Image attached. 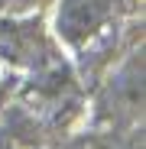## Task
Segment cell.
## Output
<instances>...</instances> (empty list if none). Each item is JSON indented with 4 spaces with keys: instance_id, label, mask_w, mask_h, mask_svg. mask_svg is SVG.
Listing matches in <instances>:
<instances>
[]
</instances>
